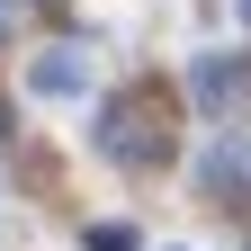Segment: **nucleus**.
<instances>
[{
  "instance_id": "obj_1",
  "label": "nucleus",
  "mask_w": 251,
  "mask_h": 251,
  "mask_svg": "<svg viewBox=\"0 0 251 251\" xmlns=\"http://www.w3.org/2000/svg\"><path fill=\"white\" fill-rule=\"evenodd\" d=\"M99 90V72H90V54L81 45H45V54H27V99L36 108H72Z\"/></svg>"
},
{
  "instance_id": "obj_2",
  "label": "nucleus",
  "mask_w": 251,
  "mask_h": 251,
  "mask_svg": "<svg viewBox=\"0 0 251 251\" xmlns=\"http://www.w3.org/2000/svg\"><path fill=\"white\" fill-rule=\"evenodd\" d=\"M99 144L117 152V162H162V152H171L162 108H152V99H117V108L99 117Z\"/></svg>"
},
{
  "instance_id": "obj_3",
  "label": "nucleus",
  "mask_w": 251,
  "mask_h": 251,
  "mask_svg": "<svg viewBox=\"0 0 251 251\" xmlns=\"http://www.w3.org/2000/svg\"><path fill=\"white\" fill-rule=\"evenodd\" d=\"M242 81H251V63H242V54H198V63H188L198 108H233V99H242Z\"/></svg>"
},
{
  "instance_id": "obj_4",
  "label": "nucleus",
  "mask_w": 251,
  "mask_h": 251,
  "mask_svg": "<svg viewBox=\"0 0 251 251\" xmlns=\"http://www.w3.org/2000/svg\"><path fill=\"white\" fill-rule=\"evenodd\" d=\"M81 251H135V225H90Z\"/></svg>"
},
{
  "instance_id": "obj_5",
  "label": "nucleus",
  "mask_w": 251,
  "mask_h": 251,
  "mask_svg": "<svg viewBox=\"0 0 251 251\" xmlns=\"http://www.w3.org/2000/svg\"><path fill=\"white\" fill-rule=\"evenodd\" d=\"M0 36H9V0H0Z\"/></svg>"
},
{
  "instance_id": "obj_6",
  "label": "nucleus",
  "mask_w": 251,
  "mask_h": 251,
  "mask_svg": "<svg viewBox=\"0 0 251 251\" xmlns=\"http://www.w3.org/2000/svg\"><path fill=\"white\" fill-rule=\"evenodd\" d=\"M233 9H242V18H251V0H233Z\"/></svg>"
},
{
  "instance_id": "obj_7",
  "label": "nucleus",
  "mask_w": 251,
  "mask_h": 251,
  "mask_svg": "<svg viewBox=\"0 0 251 251\" xmlns=\"http://www.w3.org/2000/svg\"><path fill=\"white\" fill-rule=\"evenodd\" d=\"M171 251H179V242H171Z\"/></svg>"
}]
</instances>
